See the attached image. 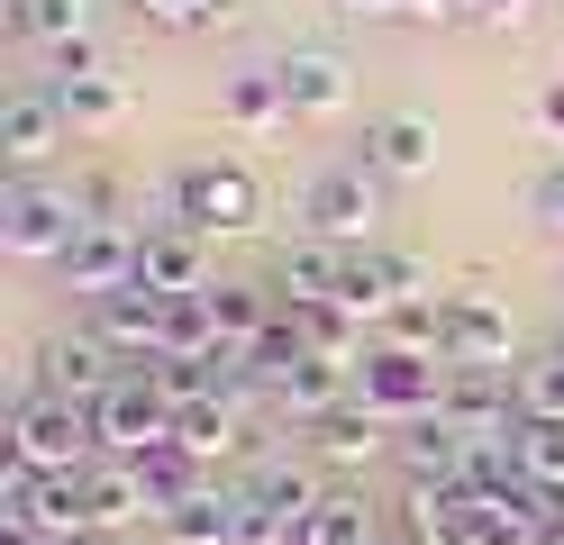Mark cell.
<instances>
[{
    "mask_svg": "<svg viewBox=\"0 0 564 545\" xmlns=\"http://www.w3.org/2000/svg\"><path fill=\"white\" fill-rule=\"evenodd\" d=\"M256 218H264L256 173H246V164H219V155L173 164V173H164V192H155V228H192V237H246Z\"/></svg>",
    "mask_w": 564,
    "mask_h": 545,
    "instance_id": "1",
    "label": "cell"
},
{
    "mask_svg": "<svg viewBox=\"0 0 564 545\" xmlns=\"http://www.w3.org/2000/svg\"><path fill=\"white\" fill-rule=\"evenodd\" d=\"M83 228H91L83 192H64V182H46V173H19L10 192H0V246L28 254V264H64V246H74Z\"/></svg>",
    "mask_w": 564,
    "mask_h": 545,
    "instance_id": "2",
    "label": "cell"
},
{
    "mask_svg": "<svg viewBox=\"0 0 564 545\" xmlns=\"http://www.w3.org/2000/svg\"><path fill=\"white\" fill-rule=\"evenodd\" d=\"M10 455H19V464H37V472H83V464H100L91 410H74V400H55V391L28 382V391H19V410H10Z\"/></svg>",
    "mask_w": 564,
    "mask_h": 545,
    "instance_id": "3",
    "label": "cell"
},
{
    "mask_svg": "<svg viewBox=\"0 0 564 545\" xmlns=\"http://www.w3.org/2000/svg\"><path fill=\"white\" fill-rule=\"evenodd\" d=\"M91 436H100V455H119V464H147L155 446H173V400L155 391L147 363H128V382L110 400H91Z\"/></svg>",
    "mask_w": 564,
    "mask_h": 545,
    "instance_id": "4",
    "label": "cell"
},
{
    "mask_svg": "<svg viewBox=\"0 0 564 545\" xmlns=\"http://www.w3.org/2000/svg\"><path fill=\"white\" fill-rule=\"evenodd\" d=\"M437 418L465 436V446L510 455V436H519V382H510V373H491V363H455V373H446V400H437Z\"/></svg>",
    "mask_w": 564,
    "mask_h": 545,
    "instance_id": "5",
    "label": "cell"
},
{
    "mask_svg": "<svg viewBox=\"0 0 564 545\" xmlns=\"http://www.w3.org/2000/svg\"><path fill=\"white\" fill-rule=\"evenodd\" d=\"M301 218H310V237H328V246H373V228H382V182H373L365 164H328V173H310Z\"/></svg>",
    "mask_w": 564,
    "mask_h": 545,
    "instance_id": "6",
    "label": "cell"
},
{
    "mask_svg": "<svg viewBox=\"0 0 564 545\" xmlns=\"http://www.w3.org/2000/svg\"><path fill=\"white\" fill-rule=\"evenodd\" d=\"M446 373H455V363L446 355H410V346H373L365 355V373H356V400H373V410L382 418H429L437 410V400H446Z\"/></svg>",
    "mask_w": 564,
    "mask_h": 545,
    "instance_id": "7",
    "label": "cell"
},
{
    "mask_svg": "<svg viewBox=\"0 0 564 545\" xmlns=\"http://www.w3.org/2000/svg\"><path fill=\"white\" fill-rule=\"evenodd\" d=\"M137 254H147V228H128V218H91V228L64 246V282H74L83 301H110V291L137 282Z\"/></svg>",
    "mask_w": 564,
    "mask_h": 545,
    "instance_id": "8",
    "label": "cell"
},
{
    "mask_svg": "<svg viewBox=\"0 0 564 545\" xmlns=\"http://www.w3.org/2000/svg\"><path fill=\"white\" fill-rule=\"evenodd\" d=\"M337 301L356 309V318H392L401 301H419V264H410V254H392V246H346Z\"/></svg>",
    "mask_w": 564,
    "mask_h": 545,
    "instance_id": "9",
    "label": "cell"
},
{
    "mask_svg": "<svg viewBox=\"0 0 564 545\" xmlns=\"http://www.w3.org/2000/svg\"><path fill=\"white\" fill-rule=\"evenodd\" d=\"M64 128H74V119H64V100L46 83H19L10 100H0V155H10V182L37 173L55 145H64Z\"/></svg>",
    "mask_w": 564,
    "mask_h": 545,
    "instance_id": "10",
    "label": "cell"
},
{
    "mask_svg": "<svg viewBox=\"0 0 564 545\" xmlns=\"http://www.w3.org/2000/svg\"><path fill=\"white\" fill-rule=\"evenodd\" d=\"M91 337L119 363H155L164 355V291L128 282V291H110V301H91Z\"/></svg>",
    "mask_w": 564,
    "mask_h": 545,
    "instance_id": "11",
    "label": "cell"
},
{
    "mask_svg": "<svg viewBox=\"0 0 564 545\" xmlns=\"http://www.w3.org/2000/svg\"><path fill=\"white\" fill-rule=\"evenodd\" d=\"M119 382H128V373H119V355L100 346L91 327H83V337H55V346H46V363H37V391L74 400V410H91V400H110Z\"/></svg>",
    "mask_w": 564,
    "mask_h": 545,
    "instance_id": "12",
    "label": "cell"
},
{
    "mask_svg": "<svg viewBox=\"0 0 564 545\" xmlns=\"http://www.w3.org/2000/svg\"><path fill=\"white\" fill-rule=\"evenodd\" d=\"M356 164L373 182H419V173H437V128L419 119V109H392V119L365 128V155Z\"/></svg>",
    "mask_w": 564,
    "mask_h": 545,
    "instance_id": "13",
    "label": "cell"
},
{
    "mask_svg": "<svg viewBox=\"0 0 564 545\" xmlns=\"http://www.w3.org/2000/svg\"><path fill=\"white\" fill-rule=\"evenodd\" d=\"M137 282L164 291V301H200V291H209V237H192V228H147Z\"/></svg>",
    "mask_w": 564,
    "mask_h": 545,
    "instance_id": "14",
    "label": "cell"
},
{
    "mask_svg": "<svg viewBox=\"0 0 564 545\" xmlns=\"http://www.w3.org/2000/svg\"><path fill=\"white\" fill-rule=\"evenodd\" d=\"M74 482H83V527H91V536H110V527H128V519H155V500H147V472H137V464H119V455L83 464Z\"/></svg>",
    "mask_w": 564,
    "mask_h": 545,
    "instance_id": "15",
    "label": "cell"
},
{
    "mask_svg": "<svg viewBox=\"0 0 564 545\" xmlns=\"http://www.w3.org/2000/svg\"><path fill=\"white\" fill-rule=\"evenodd\" d=\"M282 73V100H292V119H337L346 109V55H328V46H301V55H282L273 64Z\"/></svg>",
    "mask_w": 564,
    "mask_h": 545,
    "instance_id": "16",
    "label": "cell"
},
{
    "mask_svg": "<svg viewBox=\"0 0 564 545\" xmlns=\"http://www.w3.org/2000/svg\"><path fill=\"white\" fill-rule=\"evenodd\" d=\"M401 455H410V482H437V491H465V482H474V446H465L437 410L401 427Z\"/></svg>",
    "mask_w": 564,
    "mask_h": 545,
    "instance_id": "17",
    "label": "cell"
},
{
    "mask_svg": "<svg viewBox=\"0 0 564 545\" xmlns=\"http://www.w3.org/2000/svg\"><path fill=\"white\" fill-rule=\"evenodd\" d=\"M446 363H491V373H510V318L474 301V291H455L446 301Z\"/></svg>",
    "mask_w": 564,
    "mask_h": 545,
    "instance_id": "18",
    "label": "cell"
},
{
    "mask_svg": "<svg viewBox=\"0 0 564 545\" xmlns=\"http://www.w3.org/2000/svg\"><path fill=\"white\" fill-rule=\"evenodd\" d=\"M282 318L301 327V346L319 355V363H337V373H365L373 346H365V318L346 309V301H310V309H282Z\"/></svg>",
    "mask_w": 564,
    "mask_h": 545,
    "instance_id": "19",
    "label": "cell"
},
{
    "mask_svg": "<svg viewBox=\"0 0 564 545\" xmlns=\"http://www.w3.org/2000/svg\"><path fill=\"white\" fill-rule=\"evenodd\" d=\"M310 446H319V464H373V455H382V410L346 391L337 410L310 418Z\"/></svg>",
    "mask_w": 564,
    "mask_h": 545,
    "instance_id": "20",
    "label": "cell"
},
{
    "mask_svg": "<svg viewBox=\"0 0 564 545\" xmlns=\"http://www.w3.org/2000/svg\"><path fill=\"white\" fill-rule=\"evenodd\" d=\"M337 264H346V246H328V237H310V246H282V254H273V301H282V309L337 301Z\"/></svg>",
    "mask_w": 564,
    "mask_h": 545,
    "instance_id": "21",
    "label": "cell"
},
{
    "mask_svg": "<svg viewBox=\"0 0 564 545\" xmlns=\"http://www.w3.org/2000/svg\"><path fill=\"white\" fill-rule=\"evenodd\" d=\"M219 109H228V128H246V137H282V128H292V100H282V73H273V64L228 73Z\"/></svg>",
    "mask_w": 564,
    "mask_h": 545,
    "instance_id": "22",
    "label": "cell"
},
{
    "mask_svg": "<svg viewBox=\"0 0 564 545\" xmlns=\"http://www.w3.org/2000/svg\"><path fill=\"white\" fill-rule=\"evenodd\" d=\"M401 536L410 545H474V500H455L437 482H410L401 491Z\"/></svg>",
    "mask_w": 564,
    "mask_h": 545,
    "instance_id": "23",
    "label": "cell"
},
{
    "mask_svg": "<svg viewBox=\"0 0 564 545\" xmlns=\"http://www.w3.org/2000/svg\"><path fill=\"white\" fill-rule=\"evenodd\" d=\"M55 100H64V119H74L83 137H110V128H128V83L119 73H64V83H46Z\"/></svg>",
    "mask_w": 564,
    "mask_h": 545,
    "instance_id": "24",
    "label": "cell"
},
{
    "mask_svg": "<svg viewBox=\"0 0 564 545\" xmlns=\"http://www.w3.org/2000/svg\"><path fill=\"white\" fill-rule=\"evenodd\" d=\"M173 446L183 455H237L246 446V418H237V391H200L173 410Z\"/></svg>",
    "mask_w": 564,
    "mask_h": 545,
    "instance_id": "25",
    "label": "cell"
},
{
    "mask_svg": "<svg viewBox=\"0 0 564 545\" xmlns=\"http://www.w3.org/2000/svg\"><path fill=\"white\" fill-rule=\"evenodd\" d=\"M10 36L37 55H64L91 36V0H10Z\"/></svg>",
    "mask_w": 564,
    "mask_h": 545,
    "instance_id": "26",
    "label": "cell"
},
{
    "mask_svg": "<svg viewBox=\"0 0 564 545\" xmlns=\"http://www.w3.org/2000/svg\"><path fill=\"white\" fill-rule=\"evenodd\" d=\"M228 519H237V491H219V482H200L192 500H173L164 509V545H228Z\"/></svg>",
    "mask_w": 564,
    "mask_h": 545,
    "instance_id": "27",
    "label": "cell"
},
{
    "mask_svg": "<svg viewBox=\"0 0 564 545\" xmlns=\"http://www.w3.org/2000/svg\"><path fill=\"white\" fill-rule=\"evenodd\" d=\"M209 309H219V337L246 355L264 337V327H282V301L273 291H256V282H209Z\"/></svg>",
    "mask_w": 564,
    "mask_h": 545,
    "instance_id": "28",
    "label": "cell"
},
{
    "mask_svg": "<svg viewBox=\"0 0 564 545\" xmlns=\"http://www.w3.org/2000/svg\"><path fill=\"white\" fill-rule=\"evenodd\" d=\"M510 464H519V482H538V491L564 500V418H519Z\"/></svg>",
    "mask_w": 564,
    "mask_h": 545,
    "instance_id": "29",
    "label": "cell"
},
{
    "mask_svg": "<svg viewBox=\"0 0 564 545\" xmlns=\"http://www.w3.org/2000/svg\"><path fill=\"white\" fill-rule=\"evenodd\" d=\"M373 536H382V527H373L365 491H328V500L301 519V545H373Z\"/></svg>",
    "mask_w": 564,
    "mask_h": 545,
    "instance_id": "30",
    "label": "cell"
},
{
    "mask_svg": "<svg viewBox=\"0 0 564 545\" xmlns=\"http://www.w3.org/2000/svg\"><path fill=\"white\" fill-rule=\"evenodd\" d=\"M246 491H256V500L273 509V519H292V527H301V519H310V509H319V500H328V491H319V482H310V472H301V464H264V472H256V482H246Z\"/></svg>",
    "mask_w": 564,
    "mask_h": 545,
    "instance_id": "31",
    "label": "cell"
},
{
    "mask_svg": "<svg viewBox=\"0 0 564 545\" xmlns=\"http://www.w3.org/2000/svg\"><path fill=\"white\" fill-rule=\"evenodd\" d=\"M510 382H519V418H564V346L555 355H528Z\"/></svg>",
    "mask_w": 564,
    "mask_h": 545,
    "instance_id": "32",
    "label": "cell"
},
{
    "mask_svg": "<svg viewBox=\"0 0 564 545\" xmlns=\"http://www.w3.org/2000/svg\"><path fill=\"white\" fill-rule=\"evenodd\" d=\"M382 346H410V355H446V301H401L382 318Z\"/></svg>",
    "mask_w": 564,
    "mask_h": 545,
    "instance_id": "33",
    "label": "cell"
},
{
    "mask_svg": "<svg viewBox=\"0 0 564 545\" xmlns=\"http://www.w3.org/2000/svg\"><path fill=\"white\" fill-rule=\"evenodd\" d=\"M137 472H147V500H155V519H164L173 500H192V491H200V455H183V446H155Z\"/></svg>",
    "mask_w": 564,
    "mask_h": 545,
    "instance_id": "34",
    "label": "cell"
},
{
    "mask_svg": "<svg viewBox=\"0 0 564 545\" xmlns=\"http://www.w3.org/2000/svg\"><path fill=\"white\" fill-rule=\"evenodd\" d=\"M228 545H301L292 519H273V509L256 491H237V519H228Z\"/></svg>",
    "mask_w": 564,
    "mask_h": 545,
    "instance_id": "35",
    "label": "cell"
},
{
    "mask_svg": "<svg viewBox=\"0 0 564 545\" xmlns=\"http://www.w3.org/2000/svg\"><path fill=\"white\" fill-rule=\"evenodd\" d=\"M147 28H219V19H237V0H128Z\"/></svg>",
    "mask_w": 564,
    "mask_h": 545,
    "instance_id": "36",
    "label": "cell"
},
{
    "mask_svg": "<svg viewBox=\"0 0 564 545\" xmlns=\"http://www.w3.org/2000/svg\"><path fill=\"white\" fill-rule=\"evenodd\" d=\"M528 209H538V228H546V237H564V164H546V173H538Z\"/></svg>",
    "mask_w": 564,
    "mask_h": 545,
    "instance_id": "37",
    "label": "cell"
},
{
    "mask_svg": "<svg viewBox=\"0 0 564 545\" xmlns=\"http://www.w3.org/2000/svg\"><path fill=\"white\" fill-rule=\"evenodd\" d=\"M528 128H538V137H564V83H546L538 100H528Z\"/></svg>",
    "mask_w": 564,
    "mask_h": 545,
    "instance_id": "38",
    "label": "cell"
},
{
    "mask_svg": "<svg viewBox=\"0 0 564 545\" xmlns=\"http://www.w3.org/2000/svg\"><path fill=\"white\" fill-rule=\"evenodd\" d=\"M0 545H55L46 527H19V519H0Z\"/></svg>",
    "mask_w": 564,
    "mask_h": 545,
    "instance_id": "39",
    "label": "cell"
},
{
    "mask_svg": "<svg viewBox=\"0 0 564 545\" xmlns=\"http://www.w3.org/2000/svg\"><path fill=\"white\" fill-rule=\"evenodd\" d=\"M337 10H356V19H401V0H337Z\"/></svg>",
    "mask_w": 564,
    "mask_h": 545,
    "instance_id": "40",
    "label": "cell"
},
{
    "mask_svg": "<svg viewBox=\"0 0 564 545\" xmlns=\"http://www.w3.org/2000/svg\"><path fill=\"white\" fill-rule=\"evenodd\" d=\"M64 545H119V536H64Z\"/></svg>",
    "mask_w": 564,
    "mask_h": 545,
    "instance_id": "41",
    "label": "cell"
},
{
    "mask_svg": "<svg viewBox=\"0 0 564 545\" xmlns=\"http://www.w3.org/2000/svg\"><path fill=\"white\" fill-rule=\"evenodd\" d=\"M373 545H410V536H373Z\"/></svg>",
    "mask_w": 564,
    "mask_h": 545,
    "instance_id": "42",
    "label": "cell"
},
{
    "mask_svg": "<svg viewBox=\"0 0 564 545\" xmlns=\"http://www.w3.org/2000/svg\"><path fill=\"white\" fill-rule=\"evenodd\" d=\"M555 346H564V337H555Z\"/></svg>",
    "mask_w": 564,
    "mask_h": 545,
    "instance_id": "43",
    "label": "cell"
}]
</instances>
